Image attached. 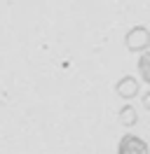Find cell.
I'll return each instance as SVG.
<instances>
[{
	"label": "cell",
	"mask_w": 150,
	"mask_h": 154,
	"mask_svg": "<svg viewBox=\"0 0 150 154\" xmlns=\"http://www.w3.org/2000/svg\"><path fill=\"white\" fill-rule=\"evenodd\" d=\"M117 154H150V147L141 135L124 133L117 143Z\"/></svg>",
	"instance_id": "obj_1"
},
{
	"label": "cell",
	"mask_w": 150,
	"mask_h": 154,
	"mask_svg": "<svg viewBox=\"0 0 150 154\" xmlns=\"http://www.w3.org/2000/svg\"><path fill=\"white\" fill-rule=\"evenodd\" d=\"M124 45L129 51H148V45H150V33L148 28H143V26H134V28L124 35Z\"/></svg>",
	"instance_id": "obj_2"
},
{
	"label": "cell",
	"mask_w": 150,
	"mask_h": 154,
	"mask_svg": "<svg viewBox=\"0 0 150 154\" xmlns=\"http://www.w3.org/2000/svg\"><path fill=\"white\" fill-rule=\"evenodd\" d=\"M115 91H117V96L122 98H127V100H131V98H136L139 96V91H141V84H139V79L134 75H124L115 84Z\"/></svg>",
	"instance_id": "obj_3"
},
{
	"label": "cell",
	"mask_w": 150,
	"mask_h": 154,
	"mask_svg": "<svg viewBox=\"0 0 150 154\" xmlns=\"http://www.w3.org/2000/svg\"><path fill=\"white\" fill-rule=\"evenodd\" d=\"M136 68H139L141 79H143V82L150 87V49H148V51H143V54L139 56V63H136Z\"/></svg>",
	"instance_id": "obj_4"
},
{
	"label": "cell",
	"mask_w": 150,
	"mask_h": 154,
	"mask_svg": "<svg viewBox=\"0 0 150 154\" xmlns=\"http://www.w3.org/2000/svg\"><path fill=\"white\" fill-rule=\"evenodd\" d=\"M120 122L124 126H134L136 124V110H134V105H124L120 110Z\"/></svg>",
	"instance_id": "obj_5"
},
{
	"label": "cell",
	"mask_w": 150,
	"mask_h": 154,
	"mask_svg": "<svg viewBox=\"0 0 150 154\" xmlns=\"http://www.w3.org/2000/svg\"><path fill=\"white\" fill-rule=\"evenodd\" d=\"M141 105H143V107L150 112V91H145V94L141 96Z\"/></svg>",
	"instance_id": "obj_6"
}]
</instances>
